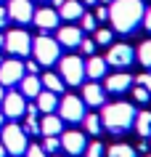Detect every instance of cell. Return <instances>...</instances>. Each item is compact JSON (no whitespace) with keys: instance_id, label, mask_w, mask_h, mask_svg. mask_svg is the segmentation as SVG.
Instances as JSON below:
<instances>
[{"instance_id":"6da1fadb","label":"cell","mask_w":151,"mask_h":157,"mask_svg":"<svg viewBox=\"0 0 151 157\" xmlns=\"http://www.w3.org/2000/svg\"><path fill=\"white\" fill-rule=\"evenodd\" d=\"M143 13H146V8L141 0H114L109 6V21L114 32L119 35H133L143 24Z\"/></svg>"},{"instance_id":"7a4b0ae2","label":"cell","mask_w":151,"mask_h":157,"mask_svg":"<svg viewBox=\"0 0 151 157\" xmlns=\"http://www.w3.org/2000/svg\"><path fill=\"white\" fill-rule=\"evenodd\" d=\"M101 123L109 133H127L135 125V107L127 104V101H117V104H106L103 112H101Z\"/></svg>"},{"instance_id":"3957f363","label":"cell","mask_w":151,"mask_h":157,"mask_svg":"<svg viewBox=\"0 0 151 157\" xmlns=\"http://www.w3.org/2000/svg\"><path fill=\"white\" fill-rule=\"evenodd\" d=\"M32 56L37 64L42 67H50V64H56L61 56V45L59 40H53V37H48V35H40V37H34L32 40Z\"/></svg>"},{"instance_id":"277c9868","label":"cell","mask_w":151,"mask_h":157,"mask_svg":"<svg viewBox=\"0 0 151 157\" xmlns=\"http://www.w3.org/2000/svg\"><path fill=\"white\" fill-rule=\"evenodd\" d=\"M3 147H5V152L8 155H13V157H19V155H24L27 152V133H24V128L21 125H16V123H11V125H3Z\"/></svg>"},{"instance_id":"5b68a950","label":"cell","mask_w":151,"mask_h":157,"mask_svg":"<svg viewBox=\"0 0 151 157\" xmlns=\"http://www.w3.org/2000/svg\"><path fill=\"white\" fill-rule=\"evenodd\" d=\"M3 48L8 51V53H13L16 59H24L32 53V37L24 32V29H11L8 35H5V45Z\"/></svg>"},{"instance_id":"8992f818","label":"cell","mask_w":151,"mask_h":157,"mask_svg":"<svg viewBox=\"0 0 151 157\" xmlns=\"http://www.w3.org/2000/svg\"><path fill=\"white\" fill-rule=\"evenodd\" d=\"M61 80L69 85H80L85 77V61L80 56H64L61 59Z\"/></svg>"},{"instance_id":"52a82bcc","label":"cell","mask_w":151,"mask_h":157,"mask_svg":"<svg viewBox=\"0 0 151 157\" xmlns=\"http://www.w3.org/2000/svg\"><path fill=\"white\" fill-rule=\"evenodd\" d=\"M133 61H135V51L127 43H114L109 48V53H106V64L117 67V69H127Z\"/></svg>"},{"instance_id":"ba28073f","label":"cell","mask_w":151,"mask_h":157,"mask_svg":"<svg viewBox=\"0 0 151 157\" xmlns=\"http://www.w3.org/2000/svg\"><path fill=\"white\" fill-rule=\"evenodd\" d=\"M59 109H61V120H67V123L85 120V101L80 96H64Z\"/></svg>"},{"instance_id":"9c48e42d","label":"cell","mask_w":151,"mask_h":157,"mask_svg":"<svg viewBox=\"0 0 151 157\" xmlns=\"http://www.w3.org/2000/svg\"><path fill=\"white\" fill-rule=\"evenodd\" d=\"M24 64L19 61V59H8V61H0V83L3 85H16L21 83V77H24Z\"/></svg>"},{"instance_id":"30bf717a","label":"cell","mask_w":151,"mask_h":157,"mask_svg":"<svg viewBox=\"0 0 151 157\" xmlns=\"http://www.w3.org/2000/svg\"><path fill=\"white\" fill-rule=\"evenodd\" d=\"M27 112V99L21 96V91H11L3 96V115L11 117V120H16V117H21Z\"/></svg>"},{"instance_id":"8fae6325","label":"cell","mask_w":151,"mask_h":157,"mask_svg":"<svg viewBox=\"0 0 151 157\" xmlns=\"http://www.w3.org/2000/svg\"><path fill=\"white\" fill-rule=\"evenodd\" d=\"M34 16V8L29 0H11L8 3V19H13L16 24H29Z\"/></svg>"},{"instance_id":"7c38bea8","label":"cell","mask_w":151,"mask_h":157,"mask_svg":"<svg viewBox=\"0 0 151 157\" xmlns=\"http://www.w3.org/2000/svg\"><path fill=\"white\" fill-rule=\"evenodd\" d=\"M61 147H64V152H69L72 157H77V155H82L85 152V136H82V131H67L64 136H61Z\"/></svg>"},{"instance_id":"4fadbf2b","label":"cell","mask_w":151,"mask_h":157,"mask_svg":"<svg viewBox=\"0 0 151 157\" xmlns=\"http://www.w3.org/2000/svg\"><path fill=\"white\" fill-rule=\"evenodd\" d=\"M82 101L88 107H103L106 104V88H101L98 83H88L82 88Z\"/></svg>"},{"instance_id":"5bb4252c","label":"cell","mask_w":151,"mask_h":157,"mask_svg":"<svg viewBox=\"0 0 151 157\" xmlns=\"http://www.w3.org/2000/svg\"><path fill=\"white\" fill-rule=\"evenodd\" d=\"M56 40H59L61 48H77L82 43V32H80V27H61Z\"/></svg>"},{"instance_id":"9a60e30c","label":"cell","mask_w":151,"mask_h":157,"mask_svg":"<svg viewBox=\"0 0 151 157\" xmlns=\"http://www.w3.org/2000/svg\"><path fill=\"white\" fill-rule=\"evenodd\" d=\"M130 85H133V77L127 72H117L106 80V91L109 93H125V91H130Z\"/></svg>"},{"instance_id":"2e32d148","label":"cell","mask_w":151,"mask_h":157,"mask_svg":"<svg viewBox=\"0 0 151 157\" xmlns=\"http://www.w3.org/2000/svg\"><path fill=\"white\" fill-rule=\"evenodd\" d=\"M32 21L40 27V29H53V27L59 24V13L53 8H40V11H34Z\"/></svg>"},{"instance_id":"e0dca14e","label":"cell","mask_w":151,"mask_h":157,"mask_svg":"<svg viewBox=\"0 0 151 157\" xmlns=\"http://www.w3.org/2000/svg\"><path fill=\"white\" fill-rule=\"evenodd\" d=\"M82 0H64V3H61L59 6V11H61V19H69V21H74V19H80L85 13L82 11Z\"/></svg>"},{"instance_id":"ac0fdd59","label":"cell","mask_w":151,"mask_h":157,"mask_svg":"<svg viewBox=\"0 0 151 157\" xmlns=\"http://www.w3.org/2000/svg\"><path fill=\"white\" fill-rule=\"evenodd\" d=\"M40 88H42V83H40L37 75H24V77H21V96H24V99H37Z\"/></svg>"},{"instance_id":"d6986e66","label":"cell","mask_w":151,"mask_h":157,"mask_svg":"<svg viewBox=\"0 0 151 157\" xmlns=\"http://www.w3.org/2000/svg\"><path fill=\"white\" fill-rule=\"evenodd\" d=\"M106 59H101V56H90L88 59V64H85V75L88 77H93V80H98V77H103L106 75Z\"/></svg>"},{"instance_id":"ffe728a7","label":"cell","mask_w":151,"mask_h":157,"mask_svg":"<svg viewBox=\"0 0 151 157\" xmlns=\"http://www.w3.org/2000/svg\"><path fill=\"white\" fill-rule=\"evenodd\" d=\"M34 101H37V109L45 112V115H50L53 109H59V99H56V93H53V91H40Z\"/></svg>"},{"instance_id":"44dd1931","label":"cell","mask_w":151,"mask_h":157,"mask_svg":"<svg viewBox=\"0 0 151 157\" xmlns=\"http://www.w3.org/2000/svg\"><path fill=\"white\" fill-rule=\"evenodd\" d=\"M61 131H64V128H61V117H56L53 112L42 117V123H40V133L42 136H59Z\"/></svg>"},{"instance_id":"7402d4cb","label":"cell","mask_w":151,"mask_h":157,"mask_svg":"<svg viewBox=\"0 0 151 157\" xmlns=\"http://www.w3.org/2000/svg\"><path fill=\"white\" fill-rule=\"evenodd\" d=\"M40 83H42V88H48V91H53V93L64 91V80H61V75H56V72H45Z\"/></svg>"},{"instance_id":"603a6c76","label":"cell","mask_w":151,"mask_h":157,"mask_svg":"<svg viewBox=\"0 0 151 157\" xmlns=\"http://www.w3.org/2000/svg\"><path fill=\"white\" fill-rule=\"evenodd\" d=\"M135 131L138 136H151V112H141V115H135Z\"/></svg>"},{"instance_id":"cb8c5ba5","label":"cell","mask_w":151,"mask_h":157,"mask_svg":"<svg viewBox=\"0 0 151 157\" xmlns=\"http://www.w3.org/2000/svg\"><path fill=\"white\" fill-rule=\"evenodd\" d=\"M106 157H138L133 147H127V144H114V147L106 152Z\"/></svg>"},{"instance_id":"d4e9b609","label":"cell","mask_w":151,"mask_h":157,"mask_svg":"<svg viewBox=\"0 0 151 157\" xmlns=\"http://www.w3.org/2000/svg\"><path fill=\"white\" fill-rule=\"evenodd\" d=\"M85 131L88 133H93V136H98L101 131H103V123H101V117L98 115H85Z\"/></svg>"},{"instance_id":"484cf974","label":"cell","mask_w":151,"mask_h":157,"mask_svg":"<svg viewBox=\"0 0 151 157\" xmlns=\"http://www.w3.org/2000/svg\"><path fill=\"white\" fill-rule=\"evenodd\" d=\"M138 59H141L143 67H149L151 69V40H143L141 48H138Z\"/></svg>"},{"instance_id":"4316f807","label":"cell","mask_w":151,"mask_h":157,"mask_svg":"<svg viewBox=\"0 0 151 157\" xmlns=\"http://www.w3.org/2000/svg\"><path fill=\"white\" fill-rule=\"evenodd\" d=\"M114 32L111 29H95V45H111Z\"/></svg>"},{"instance_id":"83f0119b","label":"cell","mask_w":151,"mask_h":157,"mask_svg":"<svg viewBox=\"0 0 151 157\" xmlns=\"http://www.w3.org/2000/svg\"><path fill=\"white\" fill-rule=\"evenodd\" d=\"M85 157H103V144L101 141H93L85 147Z\"/></svg>"},{"instance_id":"f1b7e54d","label":"cell","mask_w":151,"mask_h":157,"mask_svg":"<svg viewBox=\"0 0 151 157\" xmlns=\"http://www.w3.org/2000/svg\"><path fill=\"white\" fill-rule=\"evenodd\" d=\"M133 96H135V101H138V104H146V101L151 99V93L146 91V88H141V85H135V88H133Z\"/></svg>"},{"instance_id":"f546056e","label":"cell","mask_w":151,"mask_h":157,"mask_svg":"<svg viewBox=\"0 0 151 157\" xmlns=\"http://www.w3.org/2000/svg\"><path fill=\"white\" fill-rule=\"evenodd\" d=\"M59 147H61V141L56 139V136H45V141H42V149H45V152H56Z\"/></svg>"},{"instance_id":"4dcf8cb0","label":"cell","mask_w":151,"mask_h":157,"mask_svg":"<svg viewBox=\"0 0 151 157\" xmlns=\"http://www.w3.org/2000/svg\"><path fill=\"white\" fill-rule=\"evenodd\" d=\"M82 29H88V32H93V29H95V21H98V19L93 16V13H82Z\"/></svg>"},{"instance_id":"1f68e13d","label":"cell","mask_w":151,"mask_h":157,"mask_svg":"<svg viewBox=\"0 0 151 157\" xmlns=\"http://www.w3.org/2000/svg\"><path fill=\"white\" fill-rule=\"evenodd\" d=\"M24 155H27V157H48V152H45L40 144H32V147H27Z\"/></svg>"},{"instance_id":"d6a6232c","label":"cell","mask_w":151,"mask_h":157,"mask_svg":"<svg viewBox=\"0 0 151 157\" xmlns=\"http://www.w3.org/2000/svg\"><path fill=\"white\" fill-rule=\"evenodd\" d=\"M135 85H141V88H146V91L151 93V75L146 72V75H138L135 77Z\"/></svg>"},{"instance_id":"836d02e7","label":"cell","mask_w":151,"mask_h":157,"mask_svg":"<svg viewBox=\"0 0 151 157\" xmlns=\"http://www.w3.org/2000/svg\"><path fill=\"white\" fill-rule=\"evenodd\" d=\"M80 48H82V53L93 56V51H95V40H82V43H80Z\"/></svg>"},{"instance_id":"e575fe53","label":"cell","mask_w":151,"mask_h":157,"mask_svg":"<svg viewBox=\"0 0 151 157\" xmlns=\"http://www.w3.org/2000/svg\"><path fill=\"white\" fill-rule=\"evenodd\" d=\"M95 19H98V21H106V19H109V8H106V6H101V8L95 11Z\"/></svg>"},{"instance_id":"d590c367","label":"cell","mask_w":151,"mask_h":157,"mask_svg":"<svg viewBox=\"0 0 151 157\" xmlns=\"http://www.w3.org/2000/svg\"><path fill=\"white\" fill-rule=\"evenodd\" d=\"M24 69H27L29 75H37V69H40V64H37V61L32 59V61H27V64H24Z\"/></svg>"},{"instance_id":"8d00e7d4","label":"cell","mask_w":151,"mask_h":157,"mask_svg":"<svg viewBox=\"0 0 151 157\" xmlns=\"http://www.w3.org/2000/svg\"><path fill=\"white\" fill-rule=\"evenodd\" d=\"M143 27H146V29L151 32V8L146 11V13H143Z\"/></svg>"},{"instance_id":"74e56055","label":"cell","mask_w":151,"mask_h":157,"mask_svg":"<svg viewBox=\"0 0 151 157\" xmlns=\"http://www.w3.org/2000/svg\"><path fill=\"white\" fill-rule=\"evenodd\" d=\"M8 21V8H0V27Z\"/></svg>"},{"instance_id":"f35d334b","label":"cell","mask_w":151,"mask_h":157,"mask_svg":"<svg viewBox=\"0 0 151 157\" xmlns=\"http://www.w3.org/2000/svg\"><path fill=\"white\" fill-rule=\"evenodd\" d=\"M8 152H5V147H3V141H0V157H5Z\"/></svg>"},{"instance_id":"ab89813d","label":"cell","mask_w":151,"mask_h":157,"mask_svg":"<svg viewBox=\"0 0 151 157\" xmlns=\"http://www.w3.org/2000/svg\"><path fill=\"white\" fill-rule=\"evenodd\" d=\"M3 96H5V91H3V83H0V104H3Z\"/></svg>"},{"instance_id":"60d3db41","label":"cell","mask_w":151,"mask_h":157,"mask_svg":"<svg viewBox=\"0 0 151 157\" xmlns=\"http://www.w3.org/2000/svg\"><path fill=\"white\" fill-rule=\"evenodd\" d=\"M3 45H5V35H0V48H3Z\"/></svg>"},{"instance_id":"b9f144b4","label":"cell","mask_w":151,"mask_h":157,"mask_svg":"<svg viewBox=\"0 0 151 157\" xmlns=\"http://www.w3.org/2000/svg\"><path fill=\"white\" fill-rule=\"evenodd\" d=\"M82 3H98V0H82Z\"/></svg>"},{"instance_id":"7bdbcfd3","label":"cell","mask_w":151,"mask_h":157,"mask_svg":"<svg viewBox=\"0 0 151 157\" xmlns=\"http://www.w3.org/2000/svg\"><path fill=\"white\" fill-rule=\"evenodd\" d=\"M0 131H3V115H0Z\"/></svg>"},{"instance_id":"ee69618b","label":"cell","mask_w":151,"mask_h":157,"mask_svg":"<svg viewBox=\"0 0 151 157\" xmlns=\"http://www.w3.org/2000/svg\"><path fill=\"white\" fill-rule=\"evenodd\" d=\"M101 3H114V0H101Z\"/></svg>"}]
</instances>
